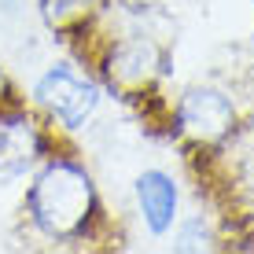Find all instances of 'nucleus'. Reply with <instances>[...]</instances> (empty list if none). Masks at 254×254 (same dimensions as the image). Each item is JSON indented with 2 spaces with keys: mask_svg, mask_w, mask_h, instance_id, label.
I'll return each mask as SVG.
<instances>
[{
  "mask_svg": "<svg viewBox=\"0 0 254 254\" xmlns=\"http://www.w3.org/2000/svg\"><path fill=\"white\" fill-rule=\"evenodd\" d=\"M26 210L48 240H81L100 214V195L77 162L52 159L26 191Z\"/></svg>",
  "mask_w": 254,
  "mask_h": 254,
  "instance_id": "nucleus-1",
  "label": "nucleus"
},
{
  "mask_svg": "<svg viewBox=\"0 0 254 254\" xmlns=\"http://www.w3.org/2000/svg\"><path fill=\"white\" fill-rule=\"evenodd\" d=\"M170 74V52L151 37H122L103 56V81L122 100H144Z\"/></svg>",
  "mask_w": 254,
  "mask_h": 254,
  "instance_id": "nucleus-2",
  "label": "nucleus"
},
{
  "mask_svg": "<svg viewBox=\"0 0 254 254\" xmlns=\"http://www.w3.org/2000/svg\"><path fill=\"white\" fill-rule=\"evenodd\" d=\"M33 100L48 111V118H56L59 126L77 129L92 118L96 103H100V89L89 77L74 74L70 66H52L48 74H41V81L33 85Z\"/></svg>",
  "mask_w": 254,
  "mask_h": 254,
  "instance_id": "nucleus-3",
  "label": "nucleus"
},
{
  "mask_svg": "<svg viewBox=\"0 0 254 254\" xmlns=\"http://www.w3.org/2000/svg\"><path fill=\"white\" fill-rule=\"evenodd\" d=\"M177 129L199 147H217L236 129V107L221 89H188L177 103Z\"/></svg>",
  "mask_w": 254,
  "mask_h": 254,
  "instance_id": "nucleus-4",
  "label": "nucleus"
},
{
  "mask_svg": "<svg viewBox=\"0 0 254 254\" xmlns=\"http://www.w3.org/2000/svg\"><path fill=\"white\" fill-rule=\"evenodd\" d=\"M45 159V133L22 111H0V181H15Z\"/></svg>",
  "mask_w": 254,
  "mask_h": 254,
  "instance_id": "nucleus-5",
  "label": "nucleus"
},
{
  "mask_svg": "<svg viewBox=\"0 0 254 254\" xmlns=\"http://www.w3.org/2000/svg\"><path fill=\"white\" fill-rule=\"evenodd\" d=\"M136 203L144 214V225L155 236H166L177 221V185L162 170H144L136 177Z\"/></svg>",
  "mask_w": 254,
  "mask_h": 254,
  "instance_id": "nucleus-6",
  "label": "nucleus"
},
{
  "mask_svg": "<svg viewBox=\"0 0 254 254\" xmlns=\"http://www.w3.org/2000/svg\"><path fill=\"white\" fill-rule=\"evenodd\" d=\"M41 19L48 30L56 33H81L92 22V15L100 11L103 0H37Z\"/></svg>",
  "mask_w": 254,
  "mask_h": 254,
  "instance_id": "nucleus-7",
  "label": "nucleus"
},
{
  "mask_svg": "<svg viewBox=\"0 0 254 254\" xmlns=\"http://www.w3.org/2000/svg\"><path fill=\"white\" fill-rule=\"evenodd\" d=\"M7 96V81H4V74H0V100Z\"/></svg>",
  "mask_w": 254,
  "mask_h": 254,
  "instance_id": "nucleus-8",
  "label": "nucleus"
}]
</instances>
